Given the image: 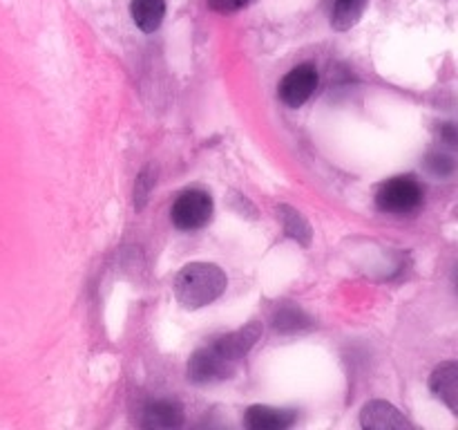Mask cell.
Returning a JSON list of instances; mask_svg holds the SVG:
<instances>
[{
  "mask_svg": "<svg viewBox=\"0 0 458 430\" xmlns=\"http://www.w3.org/2000/svg\"><path fill=\"white\" fill-rule=\"evenodd\" d=\"M277 215H280L282 224H284L286 236L293 237V240L300 242L302 246L311 245V237H313L311 224L304 219V215L300 213V211H295L293 206L289 204H280L277 206Z\"/></svg>",
  "mask_w": 458,
  "mask_h": 430,
  "instance_id": "13",
  "label": "cell"
},
{
  "mask_svg": "<svg viewBox=\"0 0 458 430\" xmlns=\"http://www.w3.org/2000/svg\"><path fill=\"white\" fill-rule=\"evenodd\" d=\"M273 327H276L280 334H293V331L311 327V318H309L298 305H282V307L273 314Z\"/></svg>",
  "mask_w": 458,
  "mask_h": 430,
  "instance_id": "14",
  "label": "cell"
},
{
  "mask_svg": "<svg viewBox=\"0 0 458 430\" xmlns=\"http://www.w3.org/2000/svg\"><path fill=\"white\" fill-rule=\"evenodd\" d=\"M262 331H264L262 322L253 321V322H249V325L240 327V330L228 331V334L219 336V339H215L210 345H213L219 354H224L228 361H233L240 366L242 358H244L246 354L253 349V345L259 340Z\"/></svg>",
  "mask_w": 458,
  "mask_h": 430,
  "instance_id": "6",
  "label": "cell"
},
{
  "mask_svg": "<svg viewBox=\"0 0 458 430\" xmlns=\"http://www.w3.org/2000/svg\"><path fill=\"white\" fill-rule=\"evenodd\" d=\"M423 204V188L411 175L392 177L376 193V206L389 215L414 213Z\"/></svg>",
  "mask_w": 458,
  "mask_h": 430,
  "instance_id": "2",
  "label": "cell"
},
{
  "mask_svg": "<svg viewBox=\"0 0 458 430\" xmlns=\"http://www.w3.org/2000/svg\"><path fill=\"white\" fill-rule=\"evenodd\" d=\"M428 168L432 170L434 175L447 177V175H452V170H454V161H452L447 155H429Z\"/></svg>",
  "mask_w": 458,
  "mask_h": 430,
  "instance_id": "16",
  "label": "cell"
},
{
  "mask_svg": "<svg viewBox=\"0 0 458 430\" xmlns=\"http://www.w3.org/2000/svg\"><path fill=\"white\" fill-rule=\"evenodd\" d=\"M360 424L367 430H405L411 428L410 421L401 415L396 406L387 401L365 403L360 412Z\"/></svg>",
  "mask_w": 458,
  "mask_h": 430,
  "instance_id": "7",
  "label": "cell"
},
{
  "mask_svg": "<svg viewBox=\"0 0 458 430\" xmlns=\"http://www.w3.org/2000/svg\"><path fill=\"white\" fill-rule=\"evenodd\" d=\"M298 421L295 410H280L271 406H250L244 415V426L250 430H286Z\"/></svg>",
  "mask_w": 458,
  "mask_h": 430,
  "instance_id": "8",
  "label": "cell"
},
{
  "mask_svg": "<svg viewBox=\"0 0 458 430\" xmlns=\"http://www.w3.org/2000/svg\"><path fill=\"white\" fill-rule=\"evenodd\" d=\"M228 287L224 269L215 262H191L174 278V298L186 309H201L222 298Z\"/></svg>",
  "mask_w": 458,
  "mask_h": 430,
  "instance_id": "1",
  "label": "cell"
},
{
  "mask_svg": "<svg viewBox=\"0 0 458 430\" xmlns=\"http://www.w3.org/2000/svg\"><path fill=\"white\" fill-rule=\"evenodd\" d=\"M155 168L152 166H148V168L141 170V175H139L137 179V186H134V209L141 211L143 206H146L148 197H150V191L155 188L157 179H155Z\"/></svg>",
  "mask_w": 458,
  "mask_h": 430,
  "instance_id": "15",
  "label": "cell"
},
{
  "mask_svg": "<svg viewBox=\"0 0 458 430\" xmlns=\"http://www.w3.org/2000/svg\"><path fill=\"white\" fill-rule=\"evenodd\" d=\"M206 3L217 13H235L244 9L246 4H250V0H206Z\"/></svg>",
  "mask_w": 458,
  "mask_h": 430,
  "instance_id": "17",
  "label": "cell"
},
{
  "mask_svg": "<svg viewBox=\"0 0 458 430\" xmlns=\"http://www.w3.org/2000/svg\"><path fill=\"white\" fill-rule=\"evenodd\" d=\"M213 211L215 204L210 193L201 191V188H191L174 200L173 209H170V219L182 231H197L213 219Z\"/></svg>",
  "mask_w": 458,
  "mask_h": 430,
  "instance_id": "3",
  "label": "cell"
},
{
  "mask_svg": "<svg viewBox=\"0 0 458 430\" xmlns=\"http://www.w3.org/2000/svg\"><path fill=\"white\" fill-rule=\"evenodd\" d=\"M183 424V408L170 399H159L143 408V428H179Z\"/></svg>",
  "mask_w": 458,
  "mask_h": 430,
  "instance_id": "9",
  "label": "cell"
},
{
  "mask_svg": "<svg viewBox=\"0 0 458 430\" xmlns=\"http://www.w3.org/2000/svg\"><path fill=\"white\" fill-rule=\"evenodd\" d=\"M318 83H320L318 67L313 63H302V65H295L280 81L277 97H280V101L286 108H302L313 97V92L318 90Z\"/></svg>",
  "mask_w": 458,
  "mask_h": 430,
  "instance_id": "5",
  "label": "cell"
},
{
  "mask_svg": "<svg viewBox=\"0 0 458 430\" xmlns=\"http://www.w3.org/2000/svg\"><path fill=\"white\" fill-rule=\"evenodd\" d=\"M237 363L228 361L224 354H219L213 345L197 349L188 361V381L197 385H208L226 381L235 374Z\"/></svg>",
  "mask_w": 458,
  "mask_h": 430,
  "instance_id": "4",
  "label": "cell"
},
{
  "mask_svg": "<svg viewBox=\"0 0 458 430\" xmlns=\"http://www.w3.org/2000/svg\"><path fill=\"white\" fill-rule=\"evenodd\" d=\"M130 16L139 30L152 34V31L159 30L165 18V0H132Z\"/></svg>",
  "mask_w": 458,
  "mask_h": 430,
  "instance_id": "11",
  "label": "cell"
},
{
  "mask_svg": "<svg viewBox=\"0 0 458 430\" xmlns=\"http://www.w3.org/2000/svg\"><path fill=\"white\" fill-rule=\"evenodd\" d=\"M429 390L445 403L450 410L458 412V366L454 361H445L429 376Z\"/></svg>",
  "mask_w": 458,
  "mask_h": 430,
  "instance_id": "10",
  "label": "cell"
},
{
  "mask_svg": "<svg viewBox=\"0 0 458 430\" xmlns=\"http://www.w3.org/2000/svg\"><path fill=\"white\" fill-rule=\"evenodd\" d=\"M369 0H334L331 9V27L338 31H347L360 22Z\"/></svg>",
  "mask_w": 458,
  "mask_h": 430,
  "instance_id": "12",
  "label": "cell"
}]
</instances>
